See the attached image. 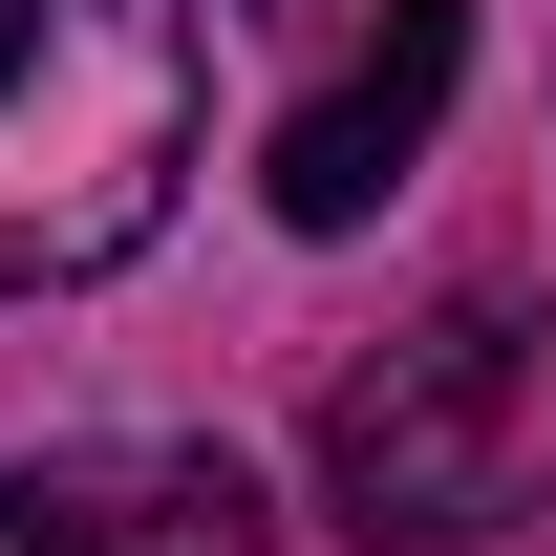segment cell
<instances>
[{"mask_svg":"<svg viewBox=\"0 0 556 556\" xmlns=\"http://www.w3.org/2000/svg\"><path fill=\"white\" fill-rule=\"evenodd\" d=\"M193 172V0H0V300L172 236Z\"/></svg>","mask_w":556,"mask_h":556,"instance_id":"obj_1","label":"cell"},{"mask_svg":"<svg viewBox=\"0 0 556 556\" xmlns=\"http://www.w3.org/2000/svg\"><path fill=\"white\" fill-rule=\"evenodd\" d=\"M535 450H556V364H535L514 300L407 321L321 407V492H343L364 535H492V514H535Z\"/></svg>","mask_w":556,"mask_h":556,"instance_id":"obj_2","label":"cell"},{"mask_svg":"<svg viewBox=\"0 0 556 556\" xmlns=\"http://www.w3.org/2000/svg\"><path fill=\"white\" fill-rule=\"evenodd\" d=\"M450 65H471V0H386V43H364L300 129H278V236H364V214L428 172V129H450Z\"/></svg>","mask_w":556,"mask_h":556,"instance_id":"obj_3","label":"cell"},{"mask_svg":"<svg viewBox=\"0 0 556 556\" xmlns=\"http://www.w3.org/2000/svg\"><path fill=\"white\" fill-rule=\"evenodd\" d=\"M0 556H257V471L236 450H65V471H0Z\"/></svg>","mask_w":556,"mask_h":556,"instance_id":"obj_4","label":"cell"},{"mask_svg":"<svg viewBox=\"0 0 556 556\" xmlns=\"http://www.w3.org/2000/svg\"><path fill=\"white\" fill-rule=\"evenodd\" d=\"M236 22H300V0H236Z\"/></svg>","mask_w":556,"mask_h":556,"instance_id":"obj_5","label":"cell"}]
</instances>
